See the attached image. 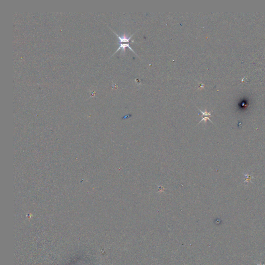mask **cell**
<instances>
[{"label": "cell", "instance_id": "obj_3", "mask_svg": "<svg viewBox=\"0 0 265 265\" xmlns=\"http://www.w3.org/2000/svg\"><path fill=\"white\" fill-rule=\"evenodd\" d=\"M198 109L200 111V112L202 113V115L203 116H206V117H211V112H207L206 110H205V111L203 112L200 109Z\"/></svg>", "mask_w": 265, "mask_h": 265}, {"label": "cell", "instance_id": "obj_4", "mask_svg": "<svg viewBox=\"0 0 265 265\" xmlns=\"http://www.w3.org/2000/svg\"><path fill=\"white\" fill-rule=\"evenodd\" d=\"M207 120H209V121H210V122H211V123H213H213L212 122V121H211V120L210 119L209 117H206V116H204V117H203V119H201V120H200V122H199V123H200L201 122H202V121H204V122H205V123H206V122H207ZM199 123H198V124H199Z\"/></svg>", "mask_w": 265, "mask_h": 265}, {"label": "cell", "instance_id": "obj_1", "mask_svg": "<svg viewBox=\"0 0 265 265\" xmlns=\"http://www.w3.org/2000/svg\"><path fill=\"white\" fill-rule=\"evenodd\" d=\"M113 32L117 35V36H118V38L119 39V42L120 43V44L122 43H124V42H127V43H129L130 42V40H131V39L132 38V37L133 36V35L134 34H132V35H131L129 37H128L127 35L124 33L123 35H121V36H119V35L118 34H117V33H116L114 31H113Z\"/></svg>", "mask_w": 265, "mask_h": 265}, {"label": "cell", "instance_id": "obj_2", "mask_svg": "<svg viewBox=\"0 0 265 265\" xmlns=\"http://www.w3.org/2000/svg\"><path fill=\"white\" fill-rule=\"evenodd\" d=\"M127 47L129 48L131 51H132L133 52H134V53H135V54H136V53L135 52V51H134V50H133V49H132V48L131 47V46H130V44H129V43H128V44H120V46H119V47L118 49L117 50V51L115 52V54L116 52H117V51H118L119 50H120L121 49H122V52H125V49H126ZM136 55H137V54H136Z\"/></svg>", "mask_w": 265, "mask_h": 265}]
</instances>
